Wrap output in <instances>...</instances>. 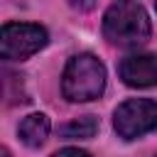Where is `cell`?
<instances>
[{"label":"cell","mask_w":157,"mask_h":157,"mask_svg":"<svg viewBox=\"0 0 157 157\" xmlns=\"http://www.w3.org/2000/svg\"><path fill=\"white\" fill-rule=\"evenodd\" d=\"M49 34L42 25L32 22H7L0 29V54L5 61H25L39 49H44Z\"/></svg>","instance_id":"obj_3"},{"label":"cell","mask_w":157,"mask_h":157,"mask_svg":"<svg viewBox=\"0 0 157 157\" xmlns=\"http://www.w3.org/2000/svg\"><path fill=\"white\" fill-rule=\"evenodd\" d=\"M113 128L123 140H135L157 130V101L130 98L120 103L113 113Z\"/></svg>","instance_id":"obj_4"},{"label":"cell","mask_w":157,"mask_h":157,"mask_svg":"<svg viewBox=\"0 0 157 157\" xmlns=\"http://www.w3.org/2000/svg\"><path fill=\"white\" fill-rule=\"evenodd\" d=\"M74 10H81V12H86V10H91L93 5H96V0H66Z\"/></svg>","instance_id":"obj_9"},{"label":"cell","mask_w":157,"mask_h":157,"mask_svg":"<svg viewBox=\"0 0 157 157\" xmlns=\"http://www.w3.org/2000/svg\"><path fill=\"white\" fill-rule=\"evenodd\" d=\"M150 17L135 0H118L103 15V37L115 47H140L150 39Z\"/></svg>","instance_id":"obj_1"},{"label":"cell","mask_w":157,"mask_h":157,"mask_svg":"<svg viewBox=\"0 0 157 157\" xmlns=\"http://www.w3.org/2000/svg\"><path fill=\"white\" fill-rule=\"evenodd\" d=\"M52 157H88V152H83V150H78V147H64V150L54 152Z\"/></svg>","instance_id":"obj_8"},{"label":"cell","mask_w":157,"mask_h":157,"mask_svg":"<svg viewBox=\"0 0 157 157\" xmlns=\"http://www.w3.org/2000/svg\"><path fill=\"white\" fill-rule=\"evenodd\" d=\"M96 132H98V120H96L93 115H81V118L66 123V125L59 130V135L66 137V140H88V137H93Z\"/></svg>","instance_id":"obj_7"},{"label":"cell","mask_w":157,"mask_h":157,"mask_svg":"<svg viewBox=\"0 0 157 157\" xmlns=\"http://www.w3.org/2000/svg\"><path fill=\"white\" fill-rule=\"evenodd\" d=\"M118 76L125 86L132 88H150L157 86V54H130L120 59Z\"/></svg>","instance_id":"obj_5"},{"label":"cell","mask_w":157,"mask_h":157,"mask_svg":"<svg viewBox=\"0 0 157 157\" xmlns=\"http://www.w3.org/2000/svg\"><path fill=\"white\" fill-rule=\"evenodd\" d=\"M49 118L44 115V113H32V115H27L22 123H20V128H17V135H20V140L27 145V147H39L44 140H47V135H49Z\"/></svg>","instance_id":"obj_6"},{"label":"cell","mask_w":157,"mask_h":157,"mask_svg":"<svg viewBox=\"0 0 157 157\" xmlns=\"http://www.w3.org/2000/svg\"><path fill=\"white\" fill-rule=\"evenodd\" d=\"M105 88V66L93 54L83 52L66 61L61 76V93L71 103L96 101Z\"/></svg>","instance_id":"obj_2"},{"label":"cell","mask_w":157,"mask_h":157,"mask_svg":"<svg viewBox=\"0 0 157 157\" xmlns=\"http://www.w3.org/2000/svg\"><path fill=\"white\" fill-rule=\"evenodd\" d=\"M155 7H157V0H155Z\"/></svg>","instance_id":"obj_10"}]
</instances>
